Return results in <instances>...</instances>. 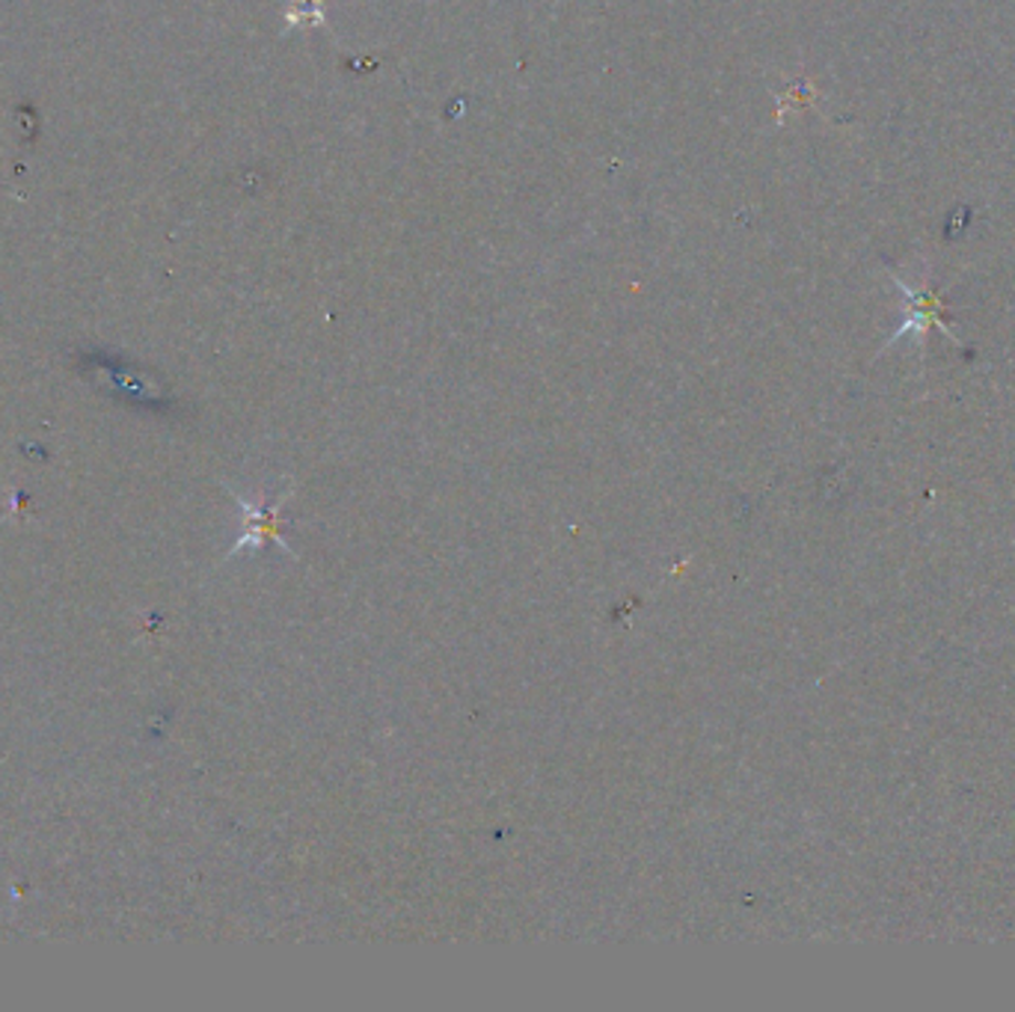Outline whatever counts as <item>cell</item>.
<instances>
[{"label": "cell", "instance_id": "obj_1", "mask_svg": "<svg viewBox=\"0 0 1015 1012\" xmlns=\"http://www.w3.org/2000/svg\"><path fill=\"white\" fill-rule=\"evenodd\" d=\"M897 288H900V292L906 294V301H909V306H911L909 321L902 324L900 330H897V336H902V333H909V330H918L923 336L930 324H939L941 330L948 333V336H953L948 324H944V318H941V303L935 301V294H932L930 288H921V292H914V288H909V285L902 283L900 276H897ZM897 336H894V339H897Z\"/></svg>", "mask_w": 1015, "mask_h": 1012}]
</instances>
